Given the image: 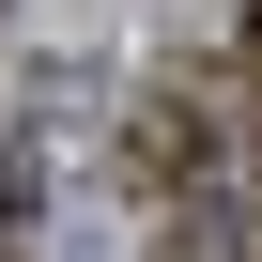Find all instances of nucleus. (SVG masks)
<instances>
[{
    "instance_id": "f257e3e1",
    "label": "nucleus",
    "mask_w": 262,
    "mask_h": 262,
    "mask_svg": "<svg viewBox=\"0 0 262 262\" xmlns=\"http://www.w3.org/2000/svg\"><path fill=\"white\" fill-rule=\"evenodd\" d=\"M231 123H247V93H216L201 62H170V77L139 93V185H170V201L216 185V170H231Z\"/></svg>"
},
{
    "instance_id": "f03ea898",
    "label": "nucleus",
    "mask_w": 262,
    "mask_h": 262,
    "mask_svg": "<svg viewBox=\"0 0 262 262\" xmlns=\"http://www.w3.org/2000/svg\"><path fill=\"white\" fill-rule=\"evenodd\" d=\"M16 231H31V155L0 139V262H16Z\"/></svg>"
}]
</instances>
